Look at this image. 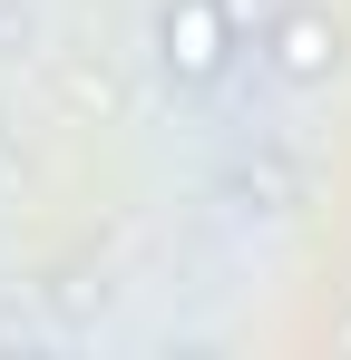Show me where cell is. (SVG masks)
<instances>
[{
  "label": "cell",
  "mask_w": 351,
  "mask_h": 360,
  "mask_svg": "<svg viewBox=\"0 0 351 360\" xmlns=\"http://www.w3.org/2000/svg\"><path fill=\"white\" fill-rule=\"evenodd\" d=\"M234 59V10L225 0H166L156 10V68H166V88H215Z\"/></svg>",
  "instance_id": "1"
},
{
  "label": "cell",
  "mask_w": 351,
  "mask_h": 360,
  "mask_svg": "<svg viewBox=\"0 0 351 360\" xmlns=\"http://www.w3.org/2000/svg\"><path fill=\"white\" fill-rule=\"evenodd\" d=\"M264 49H273V68H283L292 88H322V78L342 68V20H332V10H283V20L264 30Z\"/></svg>",
  "instance_id": "2"
}]
</instances>
